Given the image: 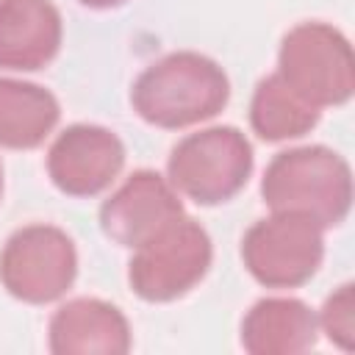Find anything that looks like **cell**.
Segmentation results:
<instances>
[{
    "label": "cell",
    "mask_w": 355,
    "mask_h": 355,
    "mask_svg": "<svg viewBox=\"0 0 355 355\" xmlns=\"http://www.w3.org/2000/svg\"><path fill=\"white\" fill-rule=\"evenodd\" d=\"M230 100L225 69L194 50H178L150 64L130 89L136 114L164 130L189 128L216 116Z\"/></svg>",
    "instance_id": "6da1fadb"
},
{
    "label": "cell",
    "mask_w": 355,
    "mask_h": 355,
    "mask_svg": "<svg viewBox=\"0 0 355 355\" xmlns=\"http://www.w3.org/2000/svg\"><path fill=\"white\" fill-rule=\"evenodd\" d=\"M261 197L272 211L302 214L322 230L336 227L347 219L352 205V172L330 147H291L269 161Z\"/></svg>",
    "instance_id": "7a4b0ae2"
},
{
    "label": "cell",
    "mask_w": 355,
    "mask_h": 355,
    "mask_svg": "<svg viewBox=\"0 0 355 355\" xmlns=\"http://www.w3.org/2000/svg\"><path fill=\"white\" fill-rule=\"evenodd\" d=\"M252 172V147L233 125H214L180 139L166 161V180L197 205L236 197Z\"/></svg>",
    "instance_id": "3957f363"
},
{
    "label": "cell",
    "mask_w": 355,
    "mask_h": 355,
    "mask_svg": "<svg viewBox=\"0 0 355 355\" xmlns=\"http://www.w3.org/2000/svg\"><path fill=\"white\" fill-rule=\"evenodd\" d=\"M277 75L316 108L344 105L355 92L349 39L327 22H300L280 42Z\"/></svg>",
    "instance_id": "277c9868"
},
{
    "label": "cell",
    "mask_w": 355,
    "mask_h": 355,
    "mask_svg": "<svg viewBox=\"0 0 355 355\" xmlns=\"http://www.w3.org/2000/svg\"><path fill=\"white\" fill-rule=\"evenodd\" d=\"M211 258V236L200 222L183 214L136 247L128 263V283L144 302H172L205 277Z\"/></svg>",
    "instance_id": "5b68a950"
},
{
    "label": "cell",
    "mask_w": 355,
    "mask_h": 355,
    "mask_svg": "<svg viewBox=\"0 0 355 355\" xmlns=\"http://www.w3.org/2000/svg\"><path fill=\"white\" fill-rule=\"evenodd\" d=\"M324 258L322 227L288 211H272L258 219L241 239L247 272L266 288H297L308 283Z\"/></svg>",
    "instance_id": "8992f818"
},
{
    "label": "cell",
    "mask_w": 355,
    "mask_h": 355,
    "mask_svg": "<svg viewBox=\"0 0 355 355\" xmlns=\"http://www.w3.org/2000/svg\"><path fill=\"white\" fill-rule=\"evenodd\" d=\"M75 275V244L55 225H25L8 236L0 252V283L11 297L31 305L64 297Z\"/></svg>",
    "instance_id": "52a82bcc"
},
{
    "label": "cell",
    "mask_w": 355,
    "mask_h": 355,
    "mask_svg": "<svg viewBox=\"0 0 355 355\" xmlns=\"http://www.w3.org/2000/svg\"><path fill=\"white\" fill-rule=\"evenodd\" d=\"M125 166L122 139L103 128L78 122L64 128L47 153V175L69 197H94L114 183Z\"/></svg>",
    "instance_id": "ba28073f"
},
{
    "label": "cell",
    "mask_w": 355,
    "mask_h": 355,
    "mask_svg": "<svg viewBox=\"0 0 355 355\" xmlns=\"http://www.w3.org/2000/svg\"><path fill=\"white\" fill-rule=\"evenodd\" d=\"M183 216L175 186L155 169H136L103 205L100 227L119 247H141L169 222Z\"/></svg>",
    "instance_id": "9c48e42d"
},
{
    "label": "cell",
    "mask_w": 355,
    "mask_h": 355,
    "mask_svg": "<svg viewBox=\"0 0 355 355\" xmlns=\"http://www.w3.org/2000/svg\"><path fill=\"white\" fill-rule=\"evenodd\" d=\"M55 355H125L130 349V324L125 313L97 297L64 302L47 327Z\"/></svg>",
    "instance_id": "30bf717a"
},
{
    "label": "cell",
    "mask_w": 355,
    "mask_h": 355,
    "mask_svg": "<svg viewBox=\"0 0 355 355\" xmlns=\"http://www.w3.org/2000/svg\"><path fill=\"white\" fill-rule=\"evenodd\" d=\"M61 14L50 0H0V69L33 72L61 47Z\"/></svg>",
    "instance_id": "8fae6325"
},
{
    "label": "cell",
    "mask_w": 355,
    "mask_h": 355,
    "mask_svg": "<svg viewBox=\"0 0 355 355\" xmlns=\"http://www.w3.org/2000/svg\"><path fill=\"white\" fill-rule=\"evenodd\" d=\"M316 313L294 297L258 300L241 322V347L250 355H297L316 344Z\"/></svg>",
    "instance_id": "7c38bea8"
},
{
    "label": "cell",
    "mask_w": 355,
    "mask_h": 355,
    "mask_svg": "<svg viewBox=\"0 0 355 355\" xmlns=\"http://www.w3.org/2000/svg\"><path fill=\"white\" fill-rule=\"evenodd\" d=\"M61 116L53 92L39 83L0 78V147L33 150L39 147Z\"/></svg>",
    "instance_id": "4fadbf2b"
},
{
    "label": "cell",
    "mask_w": 355,
    "mask_h": 355,
    "mask_svg": "<svg viewBox=\"0 0 355 355\" xmlns=\"http://www.w3.org/2000/svg\"><path fill=\"white\" fill-rule=\"evenodd\" d=\"M319 108L297 94L277 72L266 75L250 100V125L263 141L300 139L319 122Z\"/></svg>",
    "instance_id": "5bb4252c"
},
{
    "label": "cell",
    "mask_w": 355,
    "mask_h": 355,
    "mask_svg": "<svg viewBox=\"0 0 355 355\" xmlns=\"http://www.w3.org/2000/svg\"><path fill=\"white\" fill-rule=\"evenodd\" d=\"M327 338L338 344L341 349L355 347V286L344 283L338 286L322 305V316L316 319Z\"/></svg>",
    "instance_id": "9a60e30c"
},
{
    "label": "cell",
    "mask_w": 355,
    "mask_h": 355,
    "mask_svg": "<svg viewBox=\"0 0 355 355\" xmlns=\"http://www.w3.org/2000/svg\"><path fill=\"white\" fill-rule=\"evenodd\" d=\"M80 3L89 6V8H116V6H122L128 0H80Z\"/></svg>",
    "instance_id": "2e32d148"
},
{
    "label": "cell",
    "mask_w": 355,
    "mask_h": 355,
    "mask_svg": "<svg viewBox=\"0 0 355 355\" xmlns=\"http://www.w3.org/2000/svg\"><path fill=\"white\" fill-rule=\"evenodd\" d=\"M0 197H3V164H0Z\"/></svg>",
    "instance_id": "e0dca14e"
}]
</instances>
